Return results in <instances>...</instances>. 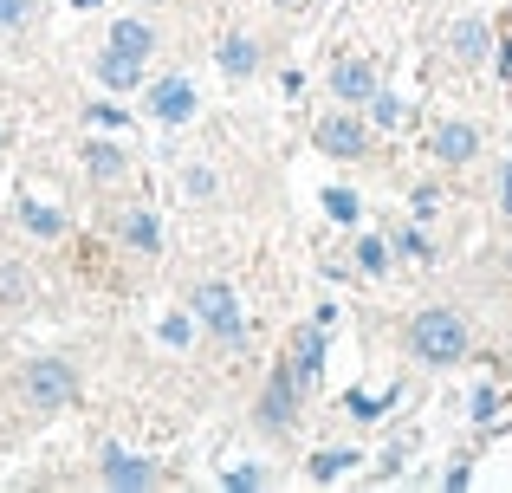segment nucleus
Segmentation results:
<instances>
[{"label":"nucleus","instance_id":"obj_29","mask_svg":"<svg viewBox=\"0 0 512 493\" xmlns=\"http://www.w3.org/2000/svg\"><path fill=\"white\" fill-rule=\"evenodd\" d=\"M221 487L227 493H253V487H266V474L260 468H234V474H221Z\"/></svg>","mask_w":512,"mask_h":493},{"label":"nucleus","instance_id":"obj_17","mask_svg":"<svg viewBox=\"0 0 512 493\" xmlns=\"http://www.w3.org/2000/svg\"><path fill=\"white\" fill-rule=\"evenodd\" d=\"M111 46H117V52H130V59H150V52H156V26L143 20V13H130V20H117V26H111Z\"/></svg>","mask_w":512,"mask_h":493},{"label":"nucleus","instance_id":"obj_23","mask_svg":"<svg viewBox=\"0 0 512 493\" xmlns=\"http://www.w3.org/2000/svg\"><path fill=\"white\" fill-rule=\"evenodd\" d=\"M20 221L39 234V241H52V234H65V215L59 208H46V202H20Z\"/></svg>","mask_w":512,"mask_h":493},{"label":"nucleus","instance_id":"obj_16","mask_svg":"<svg viewBox=\"0 0 512 493\" xmlns=\"http://www.w3.org/2000/svg\"><path fill=\"white\" fill-rule=\"evenodd\" d=\"M98 78H104L111 91H137V85H143V59H130V52L104 46V52H98Z\"/></svg>","mask_w":512,"mask_h":493},{"label":"nucleus","instance_id":"obj_37","mask_svg":"<svg viewBox=\"0 0 512 493\" xmlns=\"http://www.w3.org/2000/svg\"><path fill=\"white\" fill-rule=\"evenodd\" d=\"M506 26H512V7H506Z\"/></svg>","mask_w":512,"mask_h":493},{"label":"nucleus","instance_id":"obj_12","mask_svg":"<svg viewBox=\"0 0 512 493\" xmlns=\"http://www.w3.org/2000/svg\"><path fill=\"white\" fill-rule=\"evenodd\" d=\"M98 481H104V487H156L163 474H156L143 455H124V448H111V455H104V468H98Z\"/></svg>","mask_w":512,"mask_h":493},{"label":"nucleus","instance_id":"obj_2","mask_svg":"<svg viewBox=\"0 0 512 493\" xmlns=\"http://www.w3.org/2000/svg\"><path fill=\"white\" fill-rule=\"evenodd\" d=\"M370 117L357 111V104H338V111H325L312 124V150L318 156H331V163H363V156H370Z\"/></svg>","mask_w":512,"mask_h":493},{"label":"nucleus","instance_id":"obj_24","mask_svg":"<svg viewBox=\"0 0 512 493\" xmlns=\"http://www.w3.org/2000/svg\"><path fill=\"white\" fill-rule=\"evenodd\" d=\"M441 208H448V195H441V182H415V189H409V215H415V221H435Z\"/></svg>","mask_w":512,"mask_h":493},{"label":"nucleus","instance_id":"obj_7","mask_svg":"<svg viewBox=\"0 0 512 493\" xmlns=\"http://www.w3.org/2000/svg\"><path fill=\"white\" fill-rule=\"evenodd\" d=\"M143 111H150L156 124L182 130L188 117L201 111V91H195V78H182V72H175V78H156V85H150V98H143Z\"/></svg>","mask_w":512,"mask_h":493},{"label":"nucleus","instance_id":"obj_10","mask_svg":"<svg viewBox=\"0 0 512 493\" xmlns=\"http://www.w3.org/2000/svg\"><path fill=\"white\" fill-rule=\"evenodd\" d=\"M214 65H221V72L240 85V78H253V72L266 65V52H260V39H253V33H221V46H214Z\"/></svg>","mask_w":512,"mask_h":493},{"label":"nucleus","instance_id":"obj_26","mask_svg":"<svg viewBox=\"0 0 512 493\" xmlns=\"http://www.w3.org/2000/svg\"><path fill=\"white\" fill-rule=\"evenodd\" d=\"M182 189H188V202H214V189H221V176H214L208 163H188V169H182Z\"/></svg>","mask_w":512,"mask_h":493},{"label":"nucleus","instance_id":"obj_27","mask_svg":"<svg viewBox=\"0 0 512 493\" xmlns=\"http://www.w3.org/2000/svg\"><path fill=\"white\" fill-rule=\"evenodd\" d=\"M409 455H415V435H402V442H389V455H383V468H376V474H383V481H396V474L409 468Z\"/></svg>","mask_w":512,"mask_h":493},{"label":"nucleus","instance_id":"obj_28","mask_svg":"<svg viewBox=\"0 0 512 493\" xmlns=\"http://www.w3.org/2000/svg\"><path fill=\"white\" fill-rule=\"evenodd\" d=\"M467 416H474L480 429H487V422L500 416V390H493V383H480V390H474V409H467Z\"/></svg>","mask_w":512,"mask_h":493},{"label":"nucleus","instance_id":"obj_4","mask_svg":"<svg viewBox=\"0 0 512 493\" xmlns=\"http://www.w3.org/2000/svg\"><path fill=\"white\" fill-rule=\"evenodd\" d=\"M299 396H305V383L292 377V364L279 357V364H273V377H266V390H260V403H253V429H260L266 442L292 435V422H299Z\"/></svg>","mask_w":512,"mask_h":493},{"label":"nucleus","instance_id":"obj_11","mask_svg":"<svg viewBox=\"0 0 512 493\" xmlns=\"http://www.w3.org/2000/svg\"><path fill=\"white\" fill-rule=\"evenodd\" d=\"M370 91H376V65L370 59H338V65H331V98H338V104H357V111H363Z\"/></svg>","mask_w":512,"mask_h":493},{"label":"nucleus","instance_id":"obj_25","mask_svg":"<svg viewBox=\"0 0 512 493\" xmlns=\"http://www.w3.org/2000/svg\"><path fill=\"white\" fill-rule=\"evenodd\" d=\"M156 338H163L169 351H188V344H195V312H169L163 325H156Z\"/></svg>","mask_w":512,"mask_h":493},{"label":"nucleus","instance_id":"obj_13","mask_svg":"<svg viewBox=\"0 0 512 493\" xmlns=\"http://www.w3.org/2000/svg\"><path fill=\"white\" fill-rule=\"evenodd\" d=\"M357 448H318L312 461H305V481L312 487H338V481H350V474H357Z\"/></svg>","mask_w":512,"mask_h":493},{"label":"nucleus","instance_id":"obj_15","mask_svg":"<svg viewBox=\"0 0 512 493\" xmlns=\"http://www.w3.org/2000/svg\"><path fill=\"white\" fill-rule=\"evenodd\" d=\"M117 241L137 253H163V228H156L150 208H130V215H117Z\"/></svg>","mask_w":512,"mask_h":493},{"label":"nucleus","instance_id":"obj_20","mask_svg":"<svg viewBox=\"0 0 512 493\" xmlns=\"http://www.w3.org/2000/svg\"><path fill=\"white\" fill-rule=\"evenodd\" d=\"M363 117H370V130H402L409 104H402L396 91H383V85H376V91H370V104H363Z\"/></svg>","mask_w":512,"mask_h":493},{"label":"nucleus","instance_id":"obj_32","mask_svg":"<svg viewBox=\"0 0 512 493\" xmlns=\"http://www.w3.org/2000/svg\"><path fill=\"white\" fill-rule=\"evenodd\" d=\"M493 72L512 78V26H506V39H500V46H493Z\"/></svg>","mask_w":512,"mask_h":493},{"label":"nucleus","instance_id":"obj_36","mask_svg":"<svg viewBox=\"0 0 512 493\" xmlns=\"http://www.w3.org/2000/svg\"><path fill=\"white\" fill-rule=\"evenodd\" d=\"M143 7H163V0H143Z\"/></svg>","mask_w":512,"mask_h":493},{"label":"nucleus","instance_id":"obj_18","mask_svg":"<svg viewBox=\"0 0 512 493\" xmlns=\"http://www.w3.org/2000/svg\"><path fill=\"white\" fill-rule=\"evenodd\" d=\"M85 169H91V182H117L130 169V156H124V143H111V137H98L85 150Z\"/></svg>","mask_w":512,"mask_h":493},{"label":"nucleus","instance_id":"obj_1","mask_svg":"<svg viewBox=\"0 0 512 493\" xmlns=\"http://www.w3.org/2000/svg\"><path fill=\"white\" fill-rule=\"evenodd\" d=\"M402 351H409L415 370H454L474 357V331L454 305H422V312L402 325Z\"/></svg>","mask_w":512,"mask_h":493},{"label":"nucleus","instance_id":"obj_19","mask_svg":"<svg viewBox=\"0 0 512 493\" xmlns=\"http://www.w3.org/2000/svg\"><path fill=\"white\" fill-rule=\"evenodd\" d=\"M318 202H325V221H338V228H357V221H363V195L344 189V182H331Z\"/></svg>","mask_w":512,"mask_h":493},{"label":"nucleus","instance_id":"obj_33","mask_svg":"<svg viewBox=\"0 0 512 493\" xmlns=\"http://www.w3.org/2000/svg\"><path fill=\"white\" fill-rule=\"evenodd\" d=\"M500 215L512 221V156H506V163H500Z\"/></svg>","mask_w":512,"mask_h":493},{"label":"nucleus","instance_id":"obj_35","mask_svg":"<svg viewBox=\"0 0 512 493\" xmlns=\"http://www.w3.org/2000/svg\"><path fill=\"white\" fill-rule=\"evenodd\" d=\"M72 7H85V13H91V7H98V0H72Z\"/></svg>","mask_w":512,"mask_h":493},{"label":"nucleus","instance_id":"obj_8","mask_svg":"<svg viewBox=\"0 0 512 493\" xmlns=\"http://www.w3.org/2000/svg\"><path fill=\"white\" fill-rule=\"evenodd\" d=\"M493 46H500V33H493V20H480V13H461V20L448 26V52L454 65H493Z\"/></svg>","mask_w":512,"mask_h":493},{"label":"nucleus","instance_id":"obj_34","mask_svg":"<svg viewBox=\"0 0 512 493\" xmlns=\"http://www.w3.org/2000/svg\"><path fill=\"white\" fill-rule=\"evenodd\" d=\"M0 299H26V279L7 273V266H0Z\"/></svg>","mask_w":512,"mask_h":493},{"label":"nucleus","instance_id":"obj_9","mask_svg":"<svg viewBox=\"0 0 512 493\" xmlns=\"http://www.w3.org/2000/svg\"><path fill=\"white\" fill-rule=\"evenodd\" d=\"M325 357H331V344H325V325H299L292 331V344H286V364H292V377L305 383V390H318V377H325Z\"/></svg>","mask_w":512,"mask_h":493},{"label":"nucleus","instance_id":"obj_31","mask_svg":"<svg viewBox=\"0 0 512 493\" xmlns=\"http://www.w3.org/2000/svg\"><path fill=\"white\" fill-rule=\"evenodd\" d=\"M33 20V0H0V26H26Z\"/></svg>","mask_w":512,"mask_h":493},{"label":"nucleus","instance_id":"obj_14","mask_svg":"<svg viewBox=\"0 0 512 493\" xmlns=\"http://www.w3.org/2000/svg\"><path fill=\"white\" fill-rule=\"evenodd\" d=\"M396 403H402V383H389L383 396H370V390H350V396H344V416L357 422V429H370V422H383Z\"/></svg>","mask_w":512,"mask_h":493},{"label":"nucleus","instance_id":"obj_5","mask_svg":"<svg viewBox=\"0 0 512 493\" xmlns=\"http://www.w3.org/2000/svg\"><path fill=\"white\" fill-rule=\"evenodd\" d=\"M26 396H33V409H72L78 403V370L65 357H33L26 364Z\"/></svg>","mask_w":512,"mask_h":493},{"label":"nucleus","instance_id":"obj_22","mask_svg":"<svg viewBox=\"0 0 512 493\" xmlns=\"http://www.w3.org/2000/svg\"><path fill=\"white\" fill-rule=\"evenodd\" d=\"M389 247H396L402 260H422V266H428V260H441V253H435V241H428L422 228H402V221H396V234H389Z\"/></svg>","mask_w":512,"mask_h":493},{"label":"nucleus","instance_id":"obj_6","mask_svg":"<svg viewBox=\"0 0 512 493\" xmlns=\"http://www.w3.org/2000/svg\"><path fill=\"white\" fill-rule=\"evenodd\" d=\"M428 156H435L441 169H474L480 163V124L474 117H441V124L428 130Z\"/></svg>","mask_w":512,"mask_h":493},{"label":"nucleus","instance_id":"obj_21","mask_svg":"<svg viewBox=\"0 0 512 493\" xmlns=\"http://www.w3.org/2000/svg\"><path fill=\"white\" fill-rule=\"evenodd\" d=\"M389 266H396V247H389L383 234H363V241H357V273L363 279H383Z\"/></svg>","mask_w":512,"mask_h":493},{"label":"nucleus","instance_id":"obj_39","mask_svg":"<svg viewBox=\"0 0 512 493\" xmlns=\"http://www.w3.org/2000/svg\"><path fill=\"white\" fill-rule=\"evenodd\" d=\"M506 266H512V253H506Z\"/></svg>","mask_w":512,"mask_h":493},{"label":"nucleus","instance_id":"obj_3","mask_svg":"<svg viewBox=\"0 0 512 493\" xmlns=\"http://www.w3.org/2000/svg\"><path fill=\"white\" fill-rule=\"evenodd\" d=\"M188 305H195V325L214 331L227 351H240V344H247V312H240V292L227 286V279H201Z\"/></svg>","mask_w":512,"mask_h":493},{"label":"nucleus","instance_id":"obj_38","mask_svg":"<svg viewBox=\"0 0 512 493\" xmlns=\"http://www.w3.org/2000/svg\"><path fill=\"white\" fill-rule=\"evenodd\" d=\"M0 143H7V130H0Z\"/></svg>","mask_w":512,"mask_h":493},{"label":"nucleus","instance_id":"obj_30","mask_svg":"<svg viewBox=\"0 0 512 493\" xmlns=\"http://www.w3.org/2000/svg\"><path fill=\"white\" fill-rule=\"evenodd\" d=\"M441 487H448V493L474 487V468H467V461H448V468H441Z\"/></svg>","mask_w":512,"mask_h":493}]
</instances>
